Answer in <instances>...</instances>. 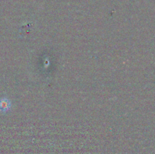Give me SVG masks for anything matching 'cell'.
Returning a JSON list of instances; mask_svg holds the SVG:
<instances>
[{"label":"cell","instance_id":"1","mask_svg":"<svg viewBox=\"0 0 155 154\" xmlns=\"http://www.w3.org/2000/svg\"><path fill=\"white\" fill-rule=\"evenodd\" d=\"M11 101L7 98H4L0 99V112L2 113H7L11 109Z\"/></svg>","mask_w":155,"mask_h":154}]
</instances>
